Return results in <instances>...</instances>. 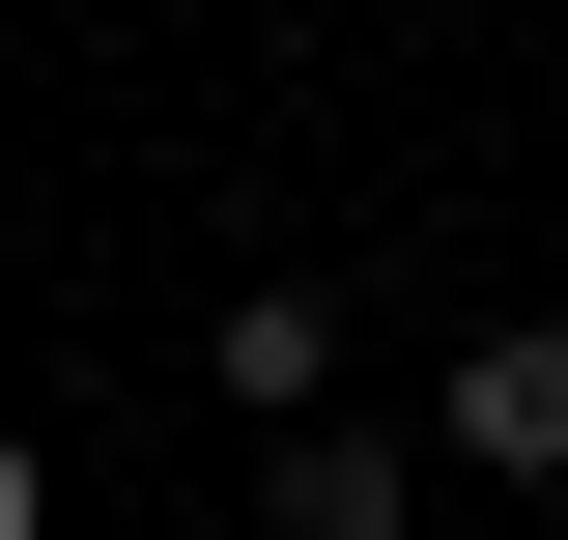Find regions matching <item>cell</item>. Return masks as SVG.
Masks as SVG:
<instances>
[{
  "mask_svg": "<svg viewBox=\"0 0 568 540\" xmlns=\"http://www.w3.org/2000/svg\"><path fill=\"white\" fill-rule=\"evenodd\" d=\"M426 456H484V483H568V341H484V370L426 399Z\"/></svg>",
  "mask_w": 568,
  "mask_h": 540,
  "instance_id": "6da1fadb",
  "label": "cell"
},
{
  "mask_svg": "<svg viewBox=\"0 0 568 540\" xmlns=\"http://www.w3.org/2000/svg\"><path fill=\"white\" fill-rule=\"evenodd\" d=\"M256 483H284V540H398V512H426V456H398V427H284Z\"/></svg>",
  "mask_w": 568,
  "mask_h": 540,
  "instance_id": "7a4b0ae2",
  "label": "cell"
},
{
  "mask_svg": "<svg viewBox=\"0 0 568 540\" xmlns=\"http://www.w3.org/2000/svg\"><path fill=\"white\" fill-rule=\"evenodd\" d=\"M227 399L256 427H342V313H313V284H227Z\"/></svg>",
  "mask_w": 568,
  "mask_h": 540,
  "instance_id": "3957f363",
  "label": "cell"
},
{
  "mask_svg": "<svg viewBox=\"0 0 568 540\" xmlns=\"http://www.w3.org/2000/svg\"><path fill=\"white\" fill-rule=\"evenodd\" d=\"M0 540H29V427H0Z\"/></svg>",
  "mask_w": 568,
  "mask_h": 540,
  "instance_id": "277c9868",
  "label": "cell"
}]
</instances>
